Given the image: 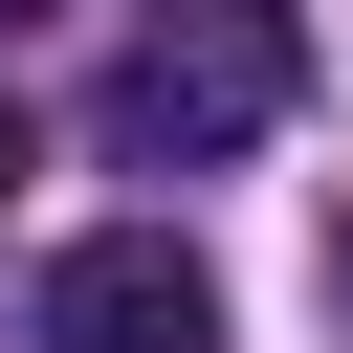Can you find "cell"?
<instances>
[{"instance_id":"2","label":"cell","mask_w":353,"mask_h":353,"mask_svg":"<svg viewBox=\"0 0 353 353\" xmlns=\"http://www.w3.org/2000/svg\"><path fill=\"white\" fill-rule=\"evenodd\" d=\"M22 353H221V287H199V243L110 221V243H66V265H44Z\"/></svg>"},{"instance_id":"3","label":"cell","mask_w":353,"mask_h":353,"mask_svg":"<svg viewBox=\"0 0 353 353\" xmlns=\"http://www.w3.org/2000/svg\"><path fill=\"white\" fill-rule=\"evenodd\" d=\"M331 309H353V221H331Z\"/></svg>"},{"instance_id":"4","label":"cell","mask_w":353,"mask_h":353,"mask_svg":"<svg viewBox=\"0 0 353 353\" xmlns=\"http://www.w3.org/2000/svg\"><path fill=\"white\" fill-rule=\"evenodd\" d=\"M0 176H22V88H0Z\"/></svg>"},{"instance_id":"1","label":"cell","mask_w":353,"mask_h":353,"mask_svg":"<svg viewBox=\"0 0 353 353\" xmlns=\"http://www.w3.org/2000/svg\"><path fill=\"white\" fill-rule=\"evenodd\" d=\"M287 88H309V22H287V0H154L132 66H110V132H132L154 176H199V154L287 132Z\"/></svg>"},{"instance_id":"5","label":"cell","mask_w":353,"mask_h":353,"mask_svg":"<svg viewBox=\"0 0 353 353\" xmlns=\"http://www.w3.org/2000/svg\"><path fill=\"white\" fill-rule=\"evenodd\" d=\"M0 22H22V0H0Z\"/></svg>"}]
</instances>
